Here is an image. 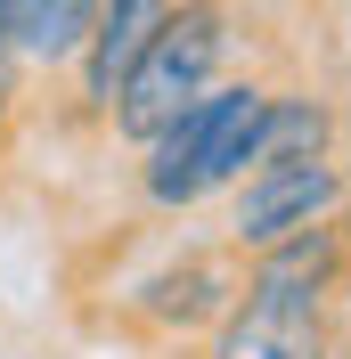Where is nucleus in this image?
I'll return each instance as SVG.
<instances>
[{
  "mask_svg": "<svg viewBox=\"0 0 351 359\" xmlns=\"http://www.w3.org/2000/svg\"><path fill=\"white\" fill-rule=\"evenodd\" d=\"M270 82H213L188 114H172L164 131L139 147V204L147 212H197V204L229 196L253 172V131H262Z\"/></svg>",
  "mask_w": 351,
  "mask_h": 359,
  "instance_id": "nucleus-1",
  "label": "nucleus"
},
{
  "mask_svg": "<svg viewBox=\"0 0 351 359\" xmlns=\"http://www.w3.org/2000/svg\"><path fill=\"white\" fill-rule=\"evenodd\" d=\"M220 66H229V0H180L155 25V41L139 49V66L123 74V90L107 107V131L123 147H147L172 114H188L220 82Z\"/></svg>",
  "mask_w": 351,
  "mask_h": 359,
  "instance_id": "nucleus-2",
  "label": "nucleus"
},
{
  "mask_svg": "<svg viewBox=\"0 0 351 359\" xmlns=\"http://www.w3.org/2000/svg\"><path fill=\"white\" fill-rule=\"evenodd\" d=\"M25 57H17V41H8V25H0V139H8V123L25 114Z\"/></svg>",
  "mask_w": 351,
  "mask_h": 359,
  "instance_id": "nucleus-10",
  "label": "nucleus"
},
{
  "mask_svg": "<svg viewBox=\"0 0 351 359\" xmlns=\"http://www.w3.org/2000/svg\"><path fill=\"white\" fill-rule=\"evenodd\" d=\"M237 286H245V262L229 245L172 253V262H155L147 278L123 286V318H131L139 335H155V343H204L213 318L237 302Z\"/></svg>",
  "mask_w": 351,
  "mask_h": 359,
  "instance_id": "nucleus-5",
  "label": "nucleus"
},
{
  "mask_svg": "<svg viewBox=\"0 0 351 359\" xmlns=\"http://www.w3.org/2000/svg\"><path fill=\"white\" fill-rule=\"evenodd\" d=\"M90 17H98V0H0V25L33 74H66L90 41Z\"/></svg>",
  "mask_w": 351,
  "mask_h": 359,
  "instance_id": "nucleus-8",
  "label": "nucleus"
},
{
  "mask_svg": "<svg viewBox=\"0 0 351 359\" xmlns=\"http://www.w3.org/2000/svg\"><path fill=\"white\" fill-rule=\"evenodd\" d=\"M351 204V172L335 156H303V163H253V172L229 188V237L220 245L237 253H262L278 245V237H294V229L327 221V212H343Z\"/></svg>",
  "mask_w": 351,
  "mask_h": 359,
  "instance_id": "nucleus-3",
  "label": "nucleus"
},
{
  "mask_svg": "<svg viewBox=\"0 0 351 359\" xmlns=\"http://www.w3.org/2000/svg\"><path fill=\"white\" fill-rule=\"evenodd\" d=\"M245 278L278 286V294H310V302H343L351 294V204L278 237V245H262V253H245Z\"/></svg>",
  "mask_w": 351,
  "mask_h": 359,
  "instance_id": "nucleus-7",
  "label": "nucleus"
},
{
  "mask_svg": "<svg viewBox=\"0 0 351 359\" xmlns=\"http://www.w3.org/2000/svg\"><path fill=\"white\" fill-rule=\"evenodd\" d=\"M197 359H343V327H335V302L278 294V286H253L245 278L237 302L197 343Z\"/></svg>",
  "mask_w": 351,
  "mask_h": 359,
  "instance_id": "nucleus-4",
  "label": "nucleus"
},
{
  "mask_svg": "<svg viewBox=\"0 0 351 359\" xmlns=\"http://www.w3.org/2000/svg\"><path fill=\"white\" fill-rule=\"evenodd\" d=\"M180 0H98V17H90V41H82V57H74V98H82V114H98L107 123V107H114V90H123V74L139 66V49L155 41V25L172 17Z\"/></svg>",
  "mask_w": 351,
  "mask_h": 359,
  "instance_id": "nucleus-6",
  "label": "nucleus"
},
{
  "mask_svg": "<svg viewBox=\"0 0 351 359\" xmlns=\"http://www.w3.org/2000/svg\"><path fill=\"white\" fill-rule=\"evenodd\" d=\"M303 156H335V107L319 90H278L262 98V131H253V163H303Z\"/></svg>",
  "mask_w": 351,
  "mask_h": 359,
  "instance_id": "nucleus-9",
  "label": "nucleus"
}]
</instances>
